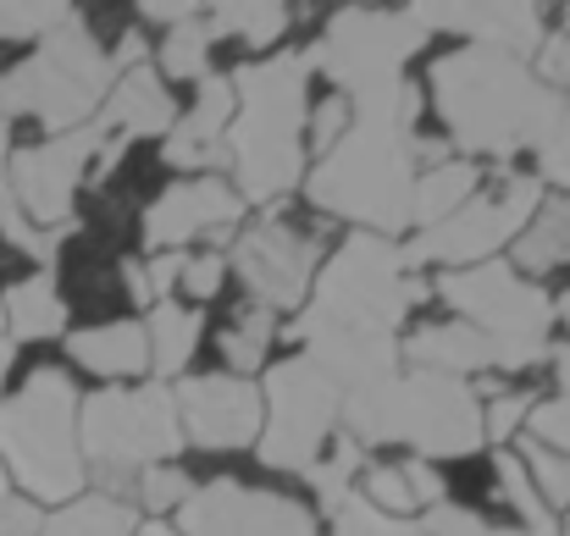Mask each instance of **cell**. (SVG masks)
Returning a JSON list of instances; mask_svg holds the SVG:
<instances>
[{
    "label": "cell",
    "mask_w": 570,
    "mask_h": 536,
    "mask_svg": "<svg viewBox=\"0 0 570 536\" xmlns=\"http://www.w3.org/2000/svg\"><path fill=\"white\" fill-rule=\"evenodd\" d=\"M415 117H421V89H399L366 106H350V128L338 133L333 150L316 156L305 193L316 210L355 221L372 238H393L410 227V199H415Z\"/></svg>",
    "instance_id": "6da1fadb"
},
{
    "label": "cell",
    "mask_w": 570,
    "mask_h": 536,
    "mask_svg": "<svg viewBox=\"0 0 570 536\" xmlns=\"http://www.w3.org/2000/svg\"><path fill=\"white\" fill-rule=\"evenodd\" d=\"M432 106L465 156L504 161L515 150H538L566 100L543 89L527 61L471 44L432 61Z\"/></svg>",
    "instance_id": "7a4b0ae2"
},
{
    "label": "cell",
    "mask_w": 570,
    "mask_h": 536,
    "mask_svg": "<svg viewBox=\"0 0 570 536\" xmlns=\"http://www.w3.org/2000/svg\"><path fill=\"white\" fill-rule=\"evenodd\" d=\"M311 50H283L266 61L238 67L233 83V122H227V161L233 193L244 205H266L305 178V122H311Z\"/></svg>",
    "instance_id": "3957f363"
},
{
    "label": "cell",
    "mask_w": 570,
    "mask_h": 536,
    "mask_svg": "<svg viewBox=\"0 0 570 536\" xmlns=\"http://www.w3.org/2000/svg\"><path fill=\"white\" fill-rule=\"evenodd\" d=\"M338 420H344V437L361 448L404 443L421 459H465L488 443L476 387L443 370H399L361 393H344Z\"/></svg>",
    "instance_id": "277c9868"
},
{
    "label": "cell",
    "mask_w": 570,
    "mask_h": 536,
    "mask_svg": "<svg viewBox=\"0 0 570 536\" xmlns=\"http://www.w3.org/2000/svg\"><path fill=\"white\" fill-rule=\"evenodd\" d=\"M0 470L33 504H72L83 493L78 393L67 370L39 365L11 398H0Z\"/></svg>",
    "instance_id": "5b68a950"
},
{
    "label": "cell",
    "mask_w": 570,
    "mask_h": 536,
    "mask_svg": "<svg viewBox=\"0 0 570 536\" xmlns=\"http://www.w3.org/2000/svg\"><path fill=\"white\" fill-rule=\"evenodd\" d=\"M184 426H178V398L167 381L145 387H100L78 404V454L83 476L100 482L106 498L134 493V482L167 459H178Z\"/></svg>",
    "instance_id": "8992f818"
},
{
    "label": "cell",
    "mask_w": 570,
    "mask_h": 536,
    "mask_svg": "<svg viewBox=\"0 0 570 536\" xmlns=\"http://www.w3.org/2000/svg\"><path fill=\"white\" fill-rule=\"evenodd\" d=\"M432 288L404 266L399 244L355 232V238L338 244V255L311 282V299H305V316L294 321V338H305V332H372V338H393V327Z\"/></svg>",
    "instance_id": "52a82bcc"
},
{
    "label": "cell",
    "mask_w": 570,
    "mask_h": 536,
    "mask_svg": "<svg viewBox=\"0 0 570 536\" xmlns=\"http://www.w3.org/2000/svg\"><path fill=\"white\" fill-rule=\"evenodd\" d=\"M117 83L111 56L100 50V39L83 28V11H72L56 33L39 39V50L17 67L0 72V122L11 117H33L56 133H72L83 122L100 117L106 95Z\"/></svg>",
    "instance_id": "ba28073f"
},
{
    "label": "cell",
    "mask_w": 570,
    "mask_h": 536,
    "mask_svg": "<svg viewBox=\"0 0 570 536\" xmlns=\"http://www.w3.org/2000/svg\"><path fill=\"white\" fill-rule=\"evenodd\" d=\"M432 294L443 305H454L465 327L482 332L493 370H532L538 359H549L554 299L538 282H527L515 266H504V260L460 266V271H443Z\"/></svg>",
    "instance_id": "9c48e42d"
},
{
    "label": "cell",
    "mask_w": 570,
    "mask_h": 536,
    "mask_svg": "<svg viewBox=\"0 0 570 536\" xmlns=\"http://www.w3.org/2000/svg\"><path fill=\"white\" fill-rule=\"evenodd\" d=\"M426 44V33L410 22V11L377 6H344L327 17L322 39L311 44V61L338 83L350 106H366L404 89V61Z\"/></svg>",
    "instance_id": "30bf717a"
},
{
    "label": "cell",
    "mask_w": 570,
    "mask_h": 536,
    "mask_svg": "<svg viewBox=\"0 0 570 536\" xmlns=\"http://www.w3.org/2000/svg\"><path fill=\"white\" fill-rule=\"evenodd\" d=\"M338 381L316 365L311 355H294L272 365L266 376V404H261V437L255 454L266 470H288V476H311L322 465V448L338 426Z\"/></svg>",
    "instance_id": "8fae6325"
},
{
    "label": "cell",
    "mask_w": 570,
    "mask_h": 536,
    "mask_svg": "<svg viewBox=\"0 0 570 536\" xmlns=\"http://www.w3.org/2000/svg\"><path fill=\"white\" fill-rule=\"evenodd\" d=\"M538 205H543L538 178H504V188H499L493 199H465V205H460L454 216H443L438 227H421L415 244L399 249V255H404L410 271H415V266H449V271L482 266V260H493V249H504V244L538 216Z\"/></svg>",
    "instance_id": "7c38bea8"
},
{
    "label": "cell",
    "mask_w": 570,
    "mask_h": 536,
    "mask_svg": "<svg viewBox=\"0 0 570 536\" xmlns=\"http://www.w3.org/2000/svg\"><path fill=\"white\" fill-rule=\"evenodd\" d=\"M100 145H106V128L95 117V122H83L72 133H56L45 145L11 150V199H17V210H22L28 227H39V232L78 227L72 221V193L95 172Z\"/></svg>",
    "instance_id": "4fadbf2b"
},
{
    "label": "cell",
    "mask_w": 570,
    "mask_h": 536,
    "mask_svg": "<svg viewBox=\"0 0 570 536\" xmlns=\"http://www.w3.org/2000/svg\"><path fill=\"white\" fill-rule=\"evenodd\" d=\"M322 249H327V244H322L316 232H305V227H294V221L266 216V221H255V227L233 244L227 266L244 277L249 305L277 316V310H294V305H305V299H311V282H316Z\"/></svg>",
    "instance_id": "5bb4252c"
},
{
    "label": "cell",
    "mask_w": 570,
    "mask_h": 536,
    "mask_svg": "<svg viewBox=\"0 0 570 536\" xmlns=\"http://www.w3.org/2000/svg\"><path fill=\"white\" fill-rule=\"evenodd\" d=\"M178 536H322L311 509L266 493V487H238V482H205L178 504Z\"/></svg>",
    "instance_id": "9a60e30c"
},
{
    "label": "cell",
    "mask_w": 570,
    "mask_h": 536,
    "mask_svg": "<svg viewBox=\"0 0 570 536\" xmlns=\"http://www.w3.org/2000/svg\"><path fill=\"white\" fill-rule=\"evenodd\" d=\"M173 398L184 443L205 454H233L261 437V393L244 376H189Z\"/></svg>",
    "instance_id": "2e32d148"
},
{
    "label": "cell",
    "mask_w": 570,
    "mask_h": 536,
    "mask_svg": "<svg viewBox=\"0 0 570 536\" xmlns=\"http://www.w3.org/2000/svg\"><path fill=\"white\" fill-rule=\"evenodd\" d=\"M410 22L421 33H465L471 44L482 50H499V56H538L543 44V11L538 6H515V0H432V6H410Z\"/></svg>",
    "instance_id": "e0dca14e"
},
{
    "label": "cell",
    "mask_w": 570,
    "mask_h": 536,
    "mask_svg": "<svg viewBox=\"0 0 570 536\" xmlns=\"http://www.w3.org/2000/svg\"><path fill=\"white\" fill-rule=\"evenodd\" d=\"M244 216V199L233 193V182L222 178H194V182H173L150 210H145V249H178L199 232H216L227 238V227Z\"/></svg>",
    "instance_id": "ac0fdd59"
},
{
    "label": "cell",
    "mask_w": 570,
    "mask_h": 536,
    "mask_svg": "<svg viewBox=\"0 0 570 536\" xmlns=\"http://www.w3.org/2000/svg\"><path fill=\"white\" fill-rule=\"evenodd\" d=\"M361 443H350L344 431H338V448L305 476L311 487H316V498H322V509H327V520H333V536H421L415 520H399V515H382L372 509L355 487H350V476L361 470Z\"/></svg>",
    "instance_id": "d6986e66"
},
{
    "label": "cell",
    "mask_w": 570,
    "mask_h": 536,
    "mask_svg": "<svg viewBox=\"0 0 570 536\" xmlns=\"http://www.w3.org/2000/svg\"><path fill=\"white\" fill-rule=\"evenodd\" d=\"M227 122H233V83L210 72V78H199L189 117H178L173 133L161 139V161L178 167V172H199L205 167V178H210V167L227 161V150H222Z\"/></svg>",
    "instance_id": "ffe728a7"
},
{
    "label": "cell",
    "mask_w": 570,
    "mask_h": 536,
    "mask_svg": "<svg viewBox=\"0 0 570 536\" xmlns=\"http://www.w3.org/2000/svg\"><path fill=\"white\" fill-rule=\"evenodd\" d=\"M173 122H178V100L167 95V83H161V72L150 61L145 67H128L111 83L106 106H100V128L106 133H122L128 145L134 139H167Z\"/></svg>",
    "instance_id": "44dd1931"
},
{
    "label": "cell",
    "mask_w": 570,
    "mask_h": 536,
    "mask_svg": "<svg viewBox=\"0 0 570 536\" xmlns=\"http://www.w3.org/2000/svg\"><path fill=\"white\" fill-rule=\"evenodd\" d=\"M305 355L338 381V393H361L372 381L399 376V344L372 332H305Z\"/></svg>",
    "instance_id": "7402d4cb"
},
{
    "label": "cell",
    "mask_w": 570,
    "mask_h": 536,
    "mask_svg": "<svg viewBox=\"0 0 570 536\" xmlns=\"http://www.w3.org/2000/svg\"><path fill=\"white\" fill-rule=\"evenodd\" d=\"M399 359H410L415 370H443V376H471V370H493V355L482 344L476 327L465 321H443V327H421L399 344Z\"/></svg>",
    "instance_id": "603a6c76"
},
{
    "label": "cell",
    "mask_w": 570,
    "mask_h": 536,
    "mask_svg": "<svg viewBox=\"0 0 570 536\" xmlns=\"http://www.w3.org/2000/svg\"><path fill=\"white\" fill-rule=\"evenodd\" d=\"M0 310H6V338L11 344H45V338L67 332V305L56 294V271H33V277L11 282L0 294Z\"/></svg>",
    "instance_id": "cb8c5ba5"
},
{
    "label": "cell",
    "mask_w": 570,
    "mask_h": 536,
    "mask_svg": "<svg viewBox=\"0 0 570 536\" xmlns=\"http://www.w3.org/2000/svg\"><path fill=\"white\" fill-rule=\"evenodd\" d=\"M67 355L95 376H139L150 370V338H145V321H106V327L72 332Z\"/></svg>",
    "instance_id": "d4e9b609"
},
{
    "label": "cell",
    "mask_w": 570,
    "mask_h": 536,
    "mask_svg": "<svg viewBox=\"0 0 570 536\" xmlns=\"http://www.w3.org/2000/svg\"><path fill=\"white\" fill-rule=\"evenodd\" d=\"M139 532V509L106 493H78L72 504H61L56 515H45L39 536H134Z\"/></svg>",
    "instance_id": "484cf974"
},
{
    "label": "cell",
    "mask_w": 570,
    "mask_h": 536,
    "mask_svg": "<svg viewBox=\"0 0 570 536\" xmlns=\"http://www.w3.org/2000/svg\"><path fill=\"white\" fill-rule=\"evenodd\" d=\"M515 266L521 271H560L570 266V199H543L538 216L515 232Z\"/></svg>",
    "instance_id": "4316f807"
},
{
    "label": "cell",
    "mask_w": 570,
    "mask_h": 536,
    "mask_svg": "<svg viewBox=\"0 0 570 536\" xmlns=\"http://www.w3.org/2000/svg\"><path fill=\"white\" fill-rule=\"evenodd\" d=\"M199 316L184 310V305H173V299H161L156 310H150V321H145V338H150V370H156V381H167V376H178L184 365L194 359L199 349Z\"/></svg>",
    "instance_id": "83f0119b"
},
{
    "label": "cell",
    "mask_w": 570,
    "mask_h": 536,
    "mask_svg": "<svg viewBox=\"0 0 570 536\" xmlns=\"http://www.w3.org/2000/svg\"><path fill=\"white\" fill-rule=\"evenodd\" d=\"M476 182L482 172L471 161H443V167H426V178H415V199H410V227H438L443 216H454L465 199H476Z\"/></svg>",
    "instance_id": "f1b7e54d"
},
{
    "label": "cell",
    "mask_w": 570,
    "mask_h": 536,
    "mask_svg": "<svg viewBox=\"0 0 570 536\" xmlns=\"http://www.w3.org/2000/svg\"><path fill=\"white\" fill-rule=\"evenodd\" d=\"M67 232H78V227L39 232V227H28V221H22V210H17V199H11V122H0V238H6L11 249L33 255V260L50 271V260H56V249H61V238H67Z\"/></svg>",
    "instance_id": "f546056e"
},
{
    "label": "cell",
    "mask_w": 570,
    "mask_h": 536,
    "mask_svg": "<svg viewBox=\"0 0 570 536\" xmlns=\"http://www.w3.org/2000/svg\"><path fill=\"white\" fill-rule=\"evenodd\" d=\"M288 28V6H277V0H227V6H210L205 11V33L210 39H222V33H238V39H249V44H272L277 33Z\"/></svg>",
    "instance_id": "4dcf8cb0"
},
{
    "label": "cell",
    "mask_w": 570,
    "mask_h": 536,
    "mask_svg": "<svg viewBox=\"0 0 570 536\" xmlns=\"http://www.w3.org/2000/svg\"><path fill=\"white\" fill-rule=\"evenodd\" d=\"M493 470H499V498L527 520V532L521 536H560V520L549 515V504H543V498H538V487L527 482L521 454H499V459H493Z\"/></svg>",
    "instance_id": "1f68e13d"
},
{
    "label": "cell",
    "mask_w": 570,
    "mask_h": 536,
    "mask_svg": "<svg viewBox=\"0 0 570 536\" xmlns=\"http://www.w3.org/2000/svg\"><path fill=\"white\" fill-rule=\"evenodd\" d=\"M272 332H277V321H272V310H255V305H244L238 316H233V327L222 332V355L233 365V376H249V370H261V359L272 349Z\"/></svg>",
    "instance_id": "d6a6232c"
},
{
    "label": "cell",
    "mask_w": 570,
    "mask_h": 536,
    "mask_svg": "<svg viewBox=\"0 0 570 536\" xmlns=\"http://www.w3.org/2000/svg\"><path fill=\"white\" fill-rule=\"evenodd\" d=\"M554 365H560V393L543 398V404H532L521 437H532V443H543V448H554V454L570 459V349Z\"/></svg>",
    "instance_id": "836d02e7"
},
{
    "label": "cell",
    "mask_w": 570,
    "mask_h": 536,
    "mask_svg": "<svg viewBox=\"0 0 570 536\" xmlns=\"http://www.w3.org/2000/svg\"><path fill=\"white\" fill-rule=\"evenodd\" d=\"M521 465H527V482L538 487V498L549 504V509H570V459L566 454H554V448H543V443H532V437H521Z\"/></svg>",
    "instance_id": "e575fe53"
},
{
    "label": "cell",
    "mask_w": 570,
    "mask_h": 536,
    "mask_svg": "<svg viewBox=\"0 0 570 536\" xmlns=\"http://www.w3.org/2000/svg\"><path fill=\"white\" fill-rule=\"evenodd\" d=\"M161 72L173 78H210V33H205V17H194L184 28H173L161 39Z\"/></svg>",
    "instance_id": "d590c367"
},
{
    "label": "cell",
    "mask_w": 570,
    "mask_h": 536,
    "mask_svg": "<svg viewBox=\"0 0 570 536\" xmlns=\"http://www.w3.org/2000/svg\"><path fill=\"white\" fill-rule=\"evenodd\" d=\"M72 17L61 0H0V39H45Z\"/></svg>",
    "instance_id": "8d00e7d4"
},
{
    "label": "cell",
    "mask_w": 570,
    "mask_h": 536,
    "mask_svg": "<svg viewBox=\"0 0 570 536\" xmlns=\"http://www.w3.org/2000/svg\"><path fill=\"white\" fill-rule=\"evenodd\" d=\"M189 493L194 487H189V476H184V470H173V465L161 470V465H156V470H145V476L134 482L128 504H134V509H161V515H167V509H178Z\"/></svg>",
    "instance_id": "74e56055"
},
{
    "label": "cell",
    "mask_w": 570,
    "mask_h": 536,
    "mask_svg": "<svg viewBox=\"0 0 570 536\" xmlns=\"http://www.w3.org/2000/svg\"><path fill=\"white\" fill-rule=\"evenodd\" d=\"M361 498H366L372 509H382V515H399V520H410V509H415V498H410V487H404L399 465H372V470H366Z\"/></svg>",
    "instance_id": "f35d334b"
},
{
    "label": "cell",
    "mask_w": 570,
    "mask_h": 536,
    "mask_svg": "<svg viewBox=\"0 0 570 536\" xmlns=\"http://www.w3.org/2000/svg\"><path fill=\"white\" fill-rule=\"evenodd\" d=\"M532 404H538V398H527V393H499V398L482 409V437H493V443H510V437L527 426Z\"/></svg>",
    "instance_id": "ab89813d"
},
{
    "label": "cell",
    "mask_w": 570,
    "mask_h": 536,
    "mask_svg": "<svg viewBox=\"0 0 570 536\" xmlns=\"http://www.w3.org/2000/svg\"><path fill=\"white\" fill-rule=\"evenodd\" d=\"M538 167H543V178L554 182V188H566L570 193V100L560 106V117H554L549 139L538 145Z\"/></svg>",
    "instance_id": "60d3db41"
},
{
    "label": "cell",
    "mask_w": 570,
    "mask_h": 536,
    "mask_svg": "<svg viewBox=\"0 0 570 536\" xmlns=\"http://www.w3.org/2000/svg\"><path fill=\"white\" fill-rule=\"evenodd\" d=\"M39 526H45L39 504L22 498V493L11 487V476L0 470V536H39Z\"/></svg>",
    "instance_id": "b9f144b4"
},
{
    "label": "cell",
    "mask_w": 570,
    "mask_h": 536,
    "mask_svg": "<svg viewBox=\"0 0 570 536\" xmlns=\"http://www.w3.org/2000/svg\"><path fill=\"white\" fill-rule=\"evenodd\" d=\"M421 536H499L482 515H471V509H454V504H432L421 520Z\"/></svg>",
    "instance_id": "7bdbcfd3"
},
{
    "label": "cell",
    "mask_w": 570,
    "mask_h": 536,
    "mask_svg": "<svg viewBox=\"0 0 570 536\" xmlns=\"http://www.w3.org/2000/svg\"><path fill=\"white\" fill-rule=\"evenodd\" d=\"M222 277H227V255L205 249V255H189V260H184V277H178V282H184V294H194V299L205 305V299L222 294Z\"/></svg>",
    "instance_id": "ee69618b"
},
{
    "label": "cell",
    "mask_w": 570,
    "mask_h": 536,
    "mask_svg": "<svg viewBox=\"0 0 570 536\" xmlns=\"http://www.w3.org/2000/svg\"><path fill=\"white\" fill-rule=\"evenodd\" d=\"M538 83L543 89H570V33H543V44H538Z\"/></svg>",
    "instance_id": "f6af8a7d"
},
{
    "label": "cell",
    "mask_w": 570,
    "mask_h": 536,
    "mask_svg": "<svg viewBox=\"0 0 570 536\" xmlns=\"http://www.w3.org/2000/svg\"><path fill=\"white\" fill-rule=\"evenodd\" d=\"M305 128H311V139H316V156H322V150H333V145H338V133L350 128V100H344V95H333V100L311 106V122H305Z\"/></svg>",
    "instance_id": "bcb514c9"
},
{
    "label": "cell",
    "mask_w": 570,
    "mask_h": 536,
    "mask_svg": "<svg viewBox=\"0 0 570 536\" xmlns=\"http://www.w3.org/2000/svg\"><path fill=\"white\" fill-rule=\"evenodd\" d=\"M184 249H161V255H150V266H145V288H150V305H161L173 288H178V277H184Z\"/></svg>",
    "instance_id": "7dc6e473"
},
{
    "label": "cell",
    "mask_w": 570,
    "mask_h": 536,
    "mask_svg": "<svg viewBox=\"0 0 570 536\" xmlns=\"http://www.w3.org/2000/svg\"><path fill=\"white\" fill-rule=\"evenodd\" d=\"M399 476H404V487H410V498H415V509L426 504H443V476L438 470H426V459H410V465H399Z\"/></svg>",
    "instance_id": "c3c4849f"
},
{
    "label": "cell",
    "mask_w": 570,
    "mask_h": 536,
    "mask_svg": "<svg viewBox=\"0 0 570 536\" xmlns=\"http://www.w3.org/2000/svg\"><path fill=\"white\" fill-rule=\"evenodd\" d=\"M139 17H145V22H173V28H184V22L205 17V11H199V6H161V0H150V6H139Z\"/></svg>",
    "instance_id": "681fc988"
},
{
    "label": "cell",
    "mask_w": 570,
    "mask_h": 536,
    "mask_svg": "<svg viewBox=\"0 0 570 536\" xmlns=\"http://www.w3.org/2000/svg\"><path fill=\"white\" fill-rule=\"evenodd\" d=\"M111 67H117V72H128V67H145V33H128V39L117 44Z\"/></svg>",
    "instance_id": "f907efd6"
},
{
    "label": "cell",
    "mask_w": 570,
    "mask_h": 536,
    "mask_svg": "<svg viewBox=\"0 0 570 536\" xmlns=\"http://www.w3.org/2000/svg\"><path fill=\"white\" fill-rule=\"evenodd\" d=\"M122 282H128V299L150 305V288H145V266H139V260H128V266H122Z\"/></svg>",
    "instance_id": "816d5d0a"
},
{
    "label": "cell",
    "mask_w": 570,
    "mask_h": 536,
    "mask_svg": "<svg viewBox=\"0 0 570 536\" xmlns=\"http://www.w3.org/2000/svg\"><path fill=\"white\" fill-rule=\"evenodd\" d=\"M11 365H17V344L0 338V398H6V376H11Z\"/></svg>",
    "instance_id": "f5cc1de1"
},
{
    "label": "cell",
    "mask_w": 570,
    "mask_h": 536,
    "mask_svg": "<svg viewBox=\"0 0 570 536\" xmlns=\"http://www.w3.org/2000/svg\"><path fill=\"white\" fill-rule=\"evenodd\" d=\"M134 536H178V532H173V526H161V520H150V526H139Z\"/></svg>",
    "instance_id": "db71d44e"
},
{
    "label": "cell",
    "mask_w": 570,
    "mask_h": 536,
    "mask_svg": "<svg viewBox=\"0 0 570 536\" xmlns=\"http://www.w3.org/2000/svg\"><path fill=\"white\" fill-rule=\"evenodd\" d=\"M554 316H560V321H566V327H570V294H566V299H560V305H554Z\"/></svg>",
    "instance_id": "11a10c76"
},
{
    "label": "cell",
    "mask_w": 570,
    "mask_h": 536,
    "mask_svg": "<svg viewBox=\"0 0 570 536\" xmlns=\"http://www.w3.org/2000/svg\"><path fill=\"white\" fill-rule=\"evenodd\" d=\"M0 338H6V310H0Z\"/></svg>",
    "instance_id": "9f6ffc18"
},
{
    "label": "cell",
    "mask_w": 570,
    "mask_h": 536,
    "mask_svg": "<svg viewBox=\"0 0 570 536\" xmlns=\"http://www.w3.org/2000/svg\"><path fill=\"white\" fill-rule=\"evenodd\" d=\"M566 22H570V11H566Z\"/></svg>",
    "instance_id": "6f0895ef"
}]
</instances>
